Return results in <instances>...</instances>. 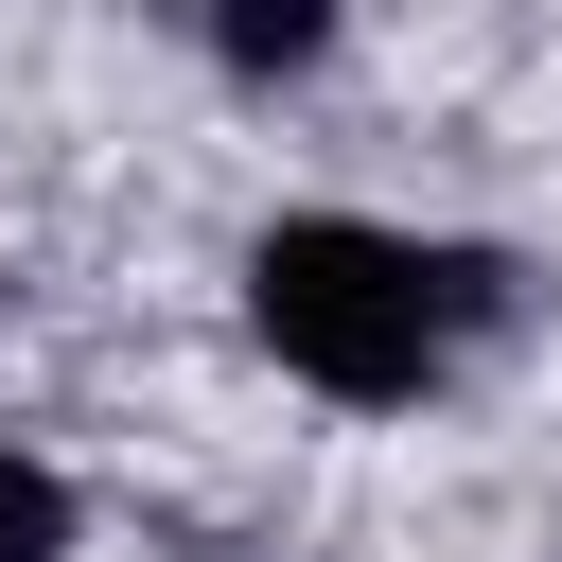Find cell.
Returning <instances> with one entry per match:
<instances>
[{
  "label": "cell",
  "instance_id": "obj_1",
  "mask_svg": "<svg viewBox=\"0 0 562 562\" xmlns=\"http://www.w3.org/2000/svg\"><path fill=\"white\" fill-rule=\"evenodd\" d=\"M246 281H263L281 369H316V386H351V404H404L422 351H439V281H422V246H386V228H351V211L263 228Z\"/></svg>",
  "mask_w": 562,
  "mask_h": 562
},
{
  "label": "cell",
  "instance_id": "obj_2",
  "mask_svg": "<svg viewBox=\"0 0 562 562\" xmlns=\"http://www.w3.org/2000/svg\"><path fill=\"white\" fill-rule=\"evenodd\" d=\"M334 0H228V53H316Z\"/></svg>",
  "mask_w": 562,
  "mask_h": 562
}]
</instances>
